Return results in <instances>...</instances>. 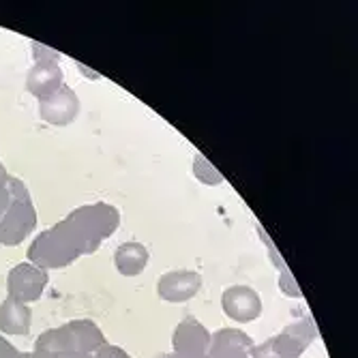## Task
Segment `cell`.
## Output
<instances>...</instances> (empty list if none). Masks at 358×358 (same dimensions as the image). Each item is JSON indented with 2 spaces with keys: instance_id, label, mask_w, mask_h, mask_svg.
I'll return each instance as SVG.
<instances>
[{
  "instance_id": "cell-1",
  "label": "cell",
  "mask_w": 358,
  "mask_h": 358,
  "mask_svg": "<svg viewBox=\"0 0 358 358\" xmlns=\"http://www.w3.org/2000/svg\"><path fill=\"white\" fill-rule=\"evenodd\" d=\"M118 225L120 213L112 204L96 202L80 206L52 230L39 234L28 249V257L43 271L69 266L78 257L94 253L118 230Z\"/></svg>"
},
{
  "instance_id": "cell-2",
  "label": "cell",
  "mask_w": 358,
  "mask_h": 358,
  "mask_svg": "<svg viewBox=\"0 0 358 358\" xmlns=\"http://www.w3.org/2000/svg\"><path fill=\"white\" fill-rule=\"evenodd\" d=\"M106 335L90 320H73L37 339V350L60 358H94L106 345Z\"/></svg>"
},
{
  "instance_id": "cell-3",
  "label": "cell",
  "mask_w": 358,
  "mask_h": 358,
  "mask_svg": "<svg viewBox=\"0 0 358 358\" xmlns=\"http://www.w3.org/2000/svg\"><path fill=\"white\" fill-rule=\"evenodd\" d=\"M315 337L317 331L313 320L305 317L287 324L279 335L253 345L249 358H301L307 352V348L315 341Z\"/></svg>"
},
{
  "instance_id": "cell-4",
  "label": "cell",
  "mask_w": 358,
  "mask_h": 358,
  "mask_svg": "<svg viewBox=\"0 0 358 358\" xmlns=\"http://www.w3.org/2000/svg\"><path fill=\"white\" fill-rule=\"evenodd\" d=\"M35 225L37 215L35 208H32L26 187L20 180L11 178V204L5 210V215L0 217V243L17 245L32 232Z\"/></svg>"
},
{
  "instance_id": "cell-5",
  "label": "cell",
  "mask_w": 358,
  "mask_h": 358,
  "mask_svg": "<svg viewBox=\"0 0 358 358\" xmlns=\"http://www.w3.org/2000/svg\"><path fill=\"white\" fill-rule=\"evenodd\" d=\"M221 307L227 317L238 324H249L262 315V299L257 289L245 283L225 287L221 294Z\"/></svg>"
},
{
  "instance_id": "cell-6",
  "label": "cell",
  "mask_w": 358,
  "mask_h": 358,
  "mask_svg": "<svg viewBox=\"0 0 358 358\" xmlns=\"http://www.w3.org/2000/svg\"><path fill=\"white\" fill-rule=\"evenodd\" d=\"M45 285H48V271L35 266L32 262L15 266L7 277L9 299L24 303V305L39 301Z\"/></svg>"
},
{
  "instance_id": "cell-7",
  "label": "cell",
  "mask_w": 358,
  "mask_h": 358,
  "mask_svg": "<svg viewBox=\"0 0 358 358\" xmlns=\"http://www.w3.org/2000/svg\"><path fill=\"white\" fill-rule=\"evenodd\" d=\"M210 331L204 327L200 320L193 315H187L182 322L176 324L172 345L174 352L182 358H206L208 345H210Z\"/></svg>"
},
{
  "instance_id": "cell-8",
  "label": "cell",
  "mask_w": 358,
  "mask_h": 358,
  "mask_svg": "<svg viewBox=\"0 0 358 358\" xmlns=\"http://www.w3.org/2000/svg\"><path fill=\"white\" fill-rule=\"evenodd\" d=\"M80 114V96L69 84H62L48 99L39 101V116L54 124V127H67Z\"/></svg>"
},
{
  "instance_id": "cell-9",
  "label": "cell",
  "mask_w": 358,
  "mask_h": 358,
  "mask_svg": "<svg viewBox=\"0 0 358 358\" xmlns=\"http://www.w3.org/2000/svg\"><path fill=\"white\" fill-rule=\"evenodd\" d=\"M202 289V275L195 271H170L157 281V294L166 303H187Z\"/></svg>"
},
{
  "instance_id": "cell-10",
  "label": "cell",
  "mask_w": 358,
  "mask_h": 358,
  "mask_svg": "<svg viewBox=\"0 0 358 358\" xmlns=\"http://www.w3.org/2000/svg\"><path fill=\"white\" fill-rule=\"evenodd\" d=\"M62 69L56 58H41L26 76V88L30 94H35L39 101L48 99L62 86Z\"/></svg>"
},
{
  "instance_id": "cell-11",
  "label": "cell",
  "mask_w": 358,
  "mask_h": 358,
  "mask_svg": "<svg viewBox=\"0 0 358 358\" xmlns=\"http://www.w3.org/2000/svg\"><path fill=\"white\" fill-rule=\"evenodd\" d=\"M253 339L238 329H221L210 335L206 358H249Z\"/></svg>"
},
{
  "instance_id": "cell-12",
  "label": "cell",
  "mask_w": 358,
  "mask_h": 358,
  "mask_svg": "<svg viewBox=\"0 0 358 358\" xmlns=\"http://www.w3.org/2000/svg\"><path fill=\"white\" fill-rule=\"evenodd\" d=\"M150 262V253L148 249L142 245V243H122L116 253H114V264H116V271L122 275V277H138L146 271Z\"/></svg>"
},
{
  "instance_id": "cell-13",
  "label": "cell",
  "mask_w": 358,
  "mask_h": 358,
  "mask_svg": "<svg viewBox=\"0 0 358 358\" xmlns=\"http://www.w3.org/2000/svg\"><path fill=\"white\" fill-rule=\"evenodd\" d=\"M32 311L28 305L7 299L0 303V331L5 335H28Z\"/></svg>"
},
{
  "instance_id": "cell-14",
  "label": "cell",
  "mask_w": 358,
  "mask_h": 358,
  "mask_svg": "<svg viewBox=\"0 0 358 358\" xmlns=\"http://www.w3.org/2000/svg\"><path fill=\"white\" fill-rule=\"evenodd\" d=\"M193 174H195V178H198L200 182L210 185V187L223 182L221 172L210 164L206 157H202V155H195V159H193Z\"/></svg>"
},
{
  "instance_id": "cell-15",
  "label": "cell",
  "mask_w": 358,
  "mask_h": 358,
  "mask_svg": "<svg viewBox=\"0 0 358 358\" xmlns=\"http://www.w3.org/2000/svg\"><path fill=\"white\" fill-rule=\"evenodd\" d=\"M279 287H281V292H285L287 296H292V299H301V289H299V285H296L294 277L289 275V271L281 273V279H279Z\"/></svg>"
},
{
  "instance_id": "cell-16",
  "label": "cell",
  "mask_w": 358,
  "mask_h": 358,
  "mask_svg": "<svg viewBox=\"0 0 358 358\" xmlns=\"http://www.w3.org/2000/svg\"><path fill=\"white\" fill-rule=\"evenodd\" d=\"M0 358H24L22 354H17L13 350V345H9L5 339H0Z\"/></svg>"
},
{
  "instance_id": "cell-17",
  "label": "cell",
  "mask_w": 358,
  "mask_h": 358,
  "mask_svg": "<svg viewBox=\"0 0 358 358\" xmlns=\"http://www.w3.org/2000/svg\"><path fill=\"white\" fill-rule=\"evenodd\" d=\"M24 358H60V356H56V354H48V352H39V350H35V354H30V356H24Z\"/></svg>"
},
{
  "instance_id": "cell-18",
  "label": "cell",
  "mask_w": 358,
  "mask_h": 358,
  "mask_svg": "<svg viewBox=\"0 0 358 358\" xmlns=\"http://www.w3.org/2000/svg\"><path fill=\"white\" fill-rule=\"evenodd\" d=\"M157 358H182V356H178L176 352H172V354H161V356H157Z\"/></svg>"
}]
</instances>
